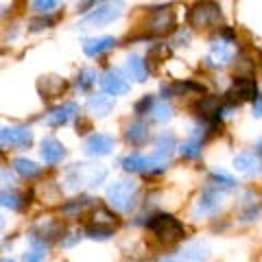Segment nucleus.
<instances>
[{"mask_svg":"<svg viewBox=\"0 0 262 262\" xmlns=\"http://www.w3.org/2000/svg\"><path fill=\"white\" fill-rule=\"evenodd\" d=\"M0 142H3V127H0Z\"/></svg>","mask_w":262,"mask_h":262,"instance_id":"39","label":"nucleus"},{"mask_svg":"<svg viewBox=\"0 0 262 262\" xmlns=\"http://www.w3.org/2000/svg\"><path fill=\"white\" fill-rule=\"evenodd\" d=\"M0 206L9 208V210H20L22 208V196L13 190H3L0 192Z\"/></svg>","mask_w":262,"mask_h":262,"instance_id":"27","label":"nucleus"},{"mask_svg":"<svg viewBox=\"0 0 262 262\" xmlns=\"http://www.w3.org/2000/svg\"><path fill=\"white\" fill-rule=\"evenodd\" d=\"M179 151H182L184 158H199L201 155V140L199 138H190V140H186L182 146H179Z\"/></svg>","mask_w":262,"mask_h":262,"instance_id":"29","label":"nucleus"},{"mask_svg":"<svg viewBox=\"0 0 262 262\" xmlns=\"http://www.w3.org/2000/svg\"><path fill=\"white\" fill-rule=\"evenodd\" d=\"M107 177V168L105 166H90V164H75L72 168L66 170V184L68 188H81V186H101L103 179Z\"/></svg>","mask_w":262,"mask_h":262,"instance_id":"2","label":"nucleus"},{"mask_svg":"<svg viewBox=\"0 0 262 262\" xmlns=\"http://www.w3.org/2000/svg\"><path fill=\"white\" fill-rule=\"evenodd\" d=\"M136 192H138V184L134 179H120V182L107 188V201L116 210H131Z\"/></svg>","mask_w":262,"mask_h":262,"instance_id":"3","label":"nucleus"},{"mask_svg":"<svg viewBox=\"0 0 262 262\" xmlns=\"http://www.w3.org/2000/svg\"><path fill=\"white\" fill-rule=\"evenodd\" d=\"M120 15V7L118 5H112V3H103V5H96L92 11L83 15L81 20V27L90 29V27H105V24L114 22Z\"/></svg>","mask_w":262,"mask_h":262,"instance_id":"5","label":"nucleus"},{"mask_svg":"<svg viewBox=\"0 0 262 262\" xmlns=\"http://www.w3.org/2000/svg\"><path fill=\"white\" fill-rule=\"evenodd\" d=\"M42 83L44 85H51V88H42V92H44L46 98H53L55 94H59V92H63V90H66V83H63L61 79H57V77H46Z\"/></svg>","mask_w":262,"mask_h":262,"instance_id":"28","label":"nucleus"},{"mask_svg":"<svg viewBox=\"0 0 262 262\" xmlns=\"http://www.w3.org/2000/svg\"><path fill=\"white\" fill-rule=\"evenodd\" d=\"M101 88H103V94H107V96H120L129 92L127 79H122L120 72L116 70H107L101 77Z\"/></svg>","mask_w":262,"mask_h":262,"instance_id":"12","label":"nucleus"},{"mask_svg":"<svg viewBox=\"0 0 262 262\" xmlns=\"http://www.w3.org/2000/svg\"><path fill=\"white\" fill-rule=\"evenodd\" d=\"M39 153H42V160L46 164H59L66 158V146L57 138H44Z\"/></svg>","mask_w":262,"mask_h":262,"instance_id":"14","label":"nucleus"},{"mask_svg":"<svg viewBox=\"0 0 262 262\" xmlns=\"http://www.w3.org/2000/svg\"><path fill=\"white\" fill-rule=\"evenodd\" d=\"M232 57H234L232 44H229L227 39H219V42H214L210 48L208 61H210V66H225V63L232 61Z\"/></svg>","mask_w":262,"mask_h":262,"instance_id":"16","label":"nucleus"},{"mask_svg":"<svg viewBox=\"0 0 262 262\" xmlns=\"http://www.w3.org/2000/svg\"><path fill=\"white\" fill-rule=\"evenodd\" d=\"M234 166L238 173L243 175H258L260 170H262V162L256 153H251V151H245V153H238L234 158Z\"/></svg>","mask_w":262,"mask_h":262,"instance_id":"15","label":"nucleus"},{"mask_svg":"<svg viewBox=\"0 0 262 262\" xmlns=\"http://www.w3.org/2000/svg\"><path fill=\"white\" fill-rule=\"evenodd\" d=\"M94 81H96V72H94L92 68H85V70L79 72L77 88H79V90H90V88L94 85Z\"/></svg>","mask_w":262,"mask_h":262,"instance_id":"30","label":"nucleus"},{"mask_svg":"<svg viewBox=\"0 0 262 262\" xmlns=\"http://www.w3.org/2000/svg\"><path fill=\"white\" fill-rule=\"evenodd\" d=\"M13 168L18 170L22 177H35V175L42 173V166H37L35 162L27 160V158H18V160H15L13 162Z\"/></svg>","mask_w":262,"mask_h":262,"instance_id":"25","label":"nucleus"},{"mask_svg":"<svg viewBox=\"0 0 262 262\" xmlns=\"http://www.w3.org/2000/svg\"><path fill=\"white\" fill-rule=\"evenodd\" d=\"M229 98H234L236 105H238L241 101H253V96L258 98V85H256V81L249 79V77H241V79H236L234 81V85L229 88V92H227Z\"/></svg>","mask_w":262,"mask_h":262,"instance_id":"10","label":"nucleus"},{"mask_svg":"<svg viewBox=\"0 0 262 262\" xmlns=\"http://www.w3.org/2000/svg\"><path fill=\"white\" fill-rule=\"evenodd\" d=\"M212 182H214L216 186H221V188H225V190H232V188L236 186L234 177H229L225 170H214V173H212Z\"/></svg>","mask_w":262,"mask_h":262,"instance_id":"31","label":"nucleus"},{"mask_svg":"<svg viewBox=\"0 0 262 262\" xmlns=\"http://www.w3.org/2000/svg\"><path fill=\"white\" fill-rule=\"evenodd\" d=\"M153 105H155V98H153V96H144L142 101L136 105V114H144V112L149 114V112L153 110Z\"/></svg>","mask_w":262,"mask_h":262,"instance_id":"34","label":"nucleus"},{"mask_svg":"<svg viewBox=\"0 0 262 262\" xmlns=\"http://www.w3.org/2000/svg\"><path fill=\"white\" fill-rule=\"evenodd\" d=\"M0 262H15V260H9V258H3V260H0Z\"/></svg>","mask_w":262,"mask_h":262,"instance_id":"38","label":"nucleus"},{"mask_svg":"<svg viewBox=\"0 0 262 262\" xmlns=\"http://www.w3.org/2000/svg\"><path fill=\"white\" fill-rule=\"evenodd\" d=\"M92 219H94L92 229H101V232H114V227H116V223H118L116 216H114L107 208H96Z\"/></svg>","mask_w":262,"mask_h":262,"instance_id":"22","label":"nucleus"},{"mask_svg":"<svg viewBox=\"0 0 262 262\" xmlns=\"http://www.w3.org/2000/svg\"><path fill=\"white\" fill-rule=\"evenodd\" d=\"M258 214H260V208H258V206H249V210H247V212H243L241 219H243V221H253Z\"/></svg>","mask_w":262,"mask_h":262,"instance_id":"35","label":"nucleus"},{"mask_svg":"<svg viewBox=\"0 0 262 262\" xmlns=\"http://www.w3.org/2000/svg\"><path fill=\"white\" fill-rule=\"evenodd\" d=\"M253 114H256V116H262V96H258L256 101H253Z\"/></svg>","mask_w":262,"mask_h":262,"instance_id":"37","label":"nucleus"},{"mask_svg":"<svg viewBox=\"0 0 262 262\" xmlns=\"http://www.w3.org/2000/svg\"><path fill=\"white\" fill-rule=\"evenodd\" d=\"M175 27V11L170 7H155L149 15V31L151 33H166Z\"/></svg>","mask_w":262,"mask_h":262,"instance_id":"8","label":"nucleus"},{"mask_svg":"<svg viewBox=\"0 0 262 262\" xmlns=\"http://www.w3.org/2000/svg\"><path fill=\"white\" fill-rule=\"evenodd\" d=\"M188 22L194 29H210L219 27L221 22V7L214 3H199L194 5L190 13H188Z\"/></svg>","mask_w":262,"mask_h":262,"instance_id":"4","label":"nucleus"},{"mask_svg":"<svg viewBox=\"0 0 262 262\" xmlns=\"http://www.w3.org/2000/svg\"><path fill=\"white\" fill-rule=\"evenodd\" d=\"M33 9L39 13H51L53 9H57L55 0H33Z\"/></svg>","mask_w":262,"mask_h":262,"instance_id":"32","label":"nucleus"},{"mask_svg":"<svg viewBox=\"0 0 262 262\" xmlns=\"http://www.w3.org/2000/svg\"><path fill=\"white\" fill-rule=\"evenodd\" d=\"M120 164L125 170H129V173H149V170H162L166 166V164L160 162L155 155H142V153L127 155Z\"/></svg>","mask_w":262,"mask_h":262,"instance_id":"6","label":"nucleus"},{"mask_svg":"<svg viewBox=\"0 0 262 262\" xmlns=\"http://www.w3.org/2000/svg\"><path fill=\"white\" fill-rule=\"evenodd\" d=\"M173 151H175V136L173 134H160L158 140H155V158H158L160 162L166 164L170 158H173Z\"/></svg>","mask_w":262,"mask_h":262,"instance_id":"18","label":"nucleus"},{"mask_svg":"<svg viewBox=\"0 0 262 262\" xmlns=\"http://www.w3.org/2000/svg\"><path fill=\"white\" fill-rule=\"evenodd\" d=\"M125 138L131 144H144L149 140V125L144 120H134L125 131Z\"/></svg>","mask_w":262,"mask_h":262,"instance_id":"20","label":"nucleus"},{"mask_svg":"<svg viewBox=\"0 0 262 262\" xmlns=\"http://www.w3.org/2000/svg\"><path fill=\"white\" fill-rule=\"evenodd\" d=\"M221 206V192L216 190H206V192H201L199 196V201H196V206L192 210V214L194 216H206V214H212L216 208Z\"/></svg>","mask_w":262,"mask_h":262,"instance_id":"17","label":"nucleus"},{"mask_svg":"<svg viewBox=\"0 0 262 262\" xmlns=\"http://www.w3.org/2000/svg\"><path fill=\"white\" fill-rule=\"evenodd\" d=\"M188 39H190V33H188V31H179V33H177L175 44H177V46H184V44L188 42Z\"/></svg>","mask_w":262,"mask_h":262,"instance_id":"36","label":"nucleus"},{"mask_svg":"<svg viewBox=\"0 0 262 262\" xmlns=\"http://www.w3.org/2000/svg\"><path fill=\"white\" fill-rule=\"evenodd\" d=\"M3 142L11 144V146H20V149H27L33 142V131L29 127H5L3 129Z\"/></svg>","mask_w":262,"mask_h":262,"instance_id":"13","label":"nucleus"},{"mask_svg":"<svg viewBox=\"0 0 262 262\" xmlns=\"http://www.w3.org/2000/svg\"><path fill=\"white\" fill-rule=\"evenodd\" d=\"M116 46V39L112 35H103V37H92V39H85L83 42V53L90 55V57H96L105 51H110V48Z\"/></svg>","mask_w":262,"mask_h":262,"instance_id":"19","label":"nucleus"},{"mask_svg":"<svg viewBox=\"0 0 262 262\" xmlns=\"http://www.w3.org/2000/svg\"><path fill=\"white\" fill-rule=\"evenodd\" d=\"M149 229L162 245H175L186 236L184 225L170 214H155L149 219Z\"/></svg>","mask_w":262,"mask_h":262,"instance_id":"1","label":"nucleus"},{"mask_svg":"<svg viewBox=\"0 0 262 262\" xmlns=\"http://www.w3.org/2000/svg\"><path fill=\"white\" fill-rule=\"evenodd\" d=\"M83 149H85V153L90 155V158H101V155L112 153V149H114V138L107 136V134H92L85 140Z\"/></svg>","mask_w":262,"mask_h":262,"instance_id":"11","label":"nucleus"},{"mask_svg":"<svg viewBox=\"0 0 262 262\" xmlns=\"http://www.w3.org/2000/svg\"><path fill=\"white\" fill-rule=\"evenodd\" d=\"M75 116H79V105L75 101H70V103H63V105H59V107L48 112L44 116V122L48 127H61Z\"/></svg>","mask_w":262,"mask_h":262,"instance_id":"9","label":"nucleus"},{"mask_svg":"<svg viewBox=\"0 0 262 262\" xmlns=\"http://www.w3.org/2000/svg\"><path fill=\"white\" fill-rule=\"evenodd\" d=\"M114 107V98L107 94H96V96H90L88 101V110L94 114V116H107Z\"/></svg>","mask_w":262,"mask_h":262,"instance_id":"21","label":"nucleus"},{"mask_svg":"<svg viewBox=\"0 0 262 262\" xmlns=\"http://www.w3.org/2000/svg\"><path fill=\"white\" fill-rule=\"evenodd\" d=\"M151 118L155 122H168L170 118H173V105L166 103V101L155 103L153 110H151Z\"/></svg>","mask_w":262,"mask_h":262,"instance_id":"26","label":"nucleus"},{"mask_svg":"<svg viewBox=\"0 0 262 262\" xmlns=\"http://www.w3.org/2000/svg\"><path fill=\"white\" fill-rule=\"evenodd\" d=\"M168 57V48L166 46H155L153 51L149 53V61L151 63H160V61H164Z\"/></svg>","mask_w":262,"mask_h":262,"instance_id":"33","label":"nucleus"},{"mask_svg":"<svg viewBox=\"0 0 262 262\" xmlns=\"http://www.w3.org/2000/svg\"><path fill=\"white\" fill-rule=\"evenodd\" d=\"M196 112L203 118H216L221 114V98L219 96H203L199 103H196Z\"/></svg>","mask_w":262,"mask_h":262,"instance_id":"23","label":"nucleus"},{"mask_svg":"<svg viewBox=\"0 0 262 262\" xmlns=\"http://www.w3.org/2000/svg\"><path fill=\"white\" fill-rule=\"evenodd\" d=\"M146 63L142 61V57H138V55H129L127 57V75L138 81V83H142V81H146Z\"/></svg>","mask_w":262,"mask_h":262,"instance_id":"24","label":"nucleus"},{"mask_svg":"<svg viewBox=\"0 0 262 262\" xmlns=\"http://www.w3.org/2000/svg\"><path fill=\"white\" fill-rule=\"evenodd\" d=\"M210 256V247L208 243H201V241H194V243H188L184 251H179L177 256L173 258H164L160 262H206Z\"/></svg>","mask_w":262,"mask_h":262,"instance_id":"7","label":"nucleus"},{"mask_svg":"<svg viewBox=\"0 0 262 262\" xmlns=\"http://www.w3.org/2000/svg\"><path fill=\"white\" fill-rule=\"evenodd\" d=\"M258 149H260V153H262V142H260V144H258Z\"/></svg>","mask_w":262,"mask_h":262,"instance_id":"40","label":"nucleus"}]
</instances>
